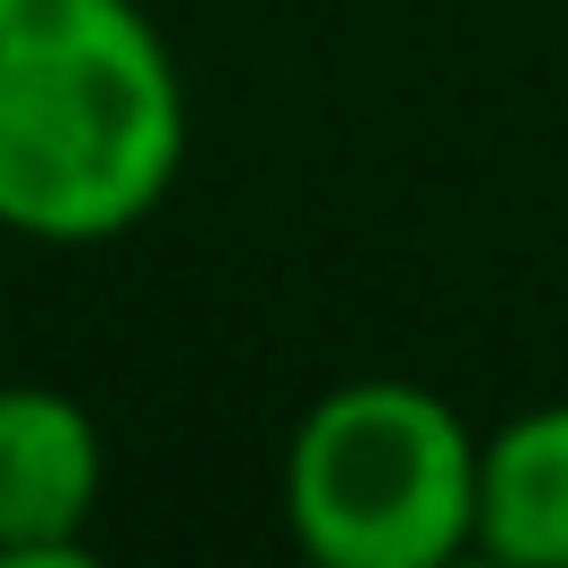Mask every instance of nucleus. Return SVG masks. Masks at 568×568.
<instances>
[{
    "label": "nucleus",
    "instance_id": "7ed1b4c3",
    "mask_svg": "<svg viewBox=\"0 0 568 568\" xmlns=\"http://www.w3.org/2000/svg\"><path fill=\"white\" fill-rule=\"evenodd\" d=\"M109 444L75 393L0 385V568H75L92 551Z\"/></svg>",
    "mask_w": 568,
    "mask_h": 568
},
{
    "label": "nucleus",
    "instance_id": "20e7f679",
    "mask_svg": "<svg viewBox=\"0 0 568 568\" xmlns=\"http://www.w3.org/2000/svg\"><path fill=\"white\" fill-rule=\"evenodd\" d=\"M477 551L501 568H568V402L510 409L477 435Z\"/></svg>",
    "mask_w": 568,
    "mask_h": 568
},
{
    "label": "nucleus",
    "instance_id": "f03ea898",
    "mask_svg": "<svg viewBox=\"0 0 568 568\" xmlns=\"http://www.w3.org/2000/svg\"><path fill=\"white\" fill-rule=\"evenodd\" d=\"M477 435L418 376H343L284 435V535L318 568H452L477 551Z\"/></svg>",
    "mask_w": 568,
    "mask_h": 568
},
{
    "label": "nucleus",
    "instance_id": "f257e3e1",
    "mask_svg": "<svg viewBox=\"0 0 568 568\" xmlns=\"http://www.w3.org/2000/svg\"><path fill=\"white\" fill-rule=\"evenodd\" d=\"M193 101L142 0H0V234L101 251L184 176Z\"/></svg>",
    "mask_w": 568,
    "mask_h": 568
}]
</instances>
